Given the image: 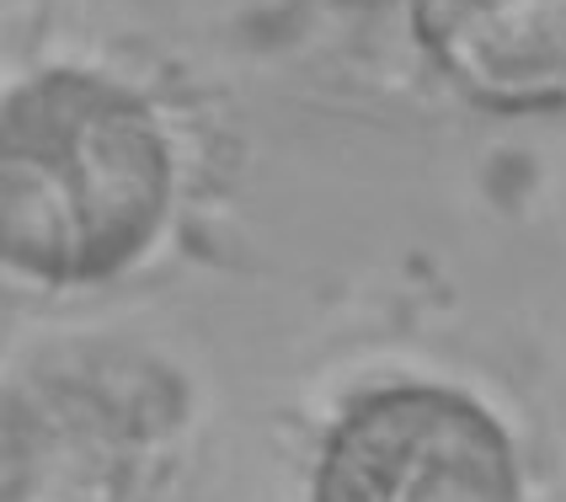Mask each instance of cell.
<instances>
[{"instance_id":"1","label":"cell","mask_w":566,"mask_h":502,"mask_svg":"<svg viewBox=\"0 0 566 502\" xmlns=\"http://www.w3.org/2000/svg\"><path fill=\"white\" fill-rule=\"evenodd\" d=\"M166 160L150 124L102 86L54 81L0 124V247L49 273H92L150 230Z\"/></svg>"},{"instance_id":"2","label":"cell","mask_w":566,"mask_h":502,"mask_svg":"<svg viewBox=\"0 0 566 502\" xmlns=\"http://www.w3.org/2000/svg\"><path fill=\"white\" fill-rule=\"evenodd\" d=\"M315 502H524L503 422L449 385H385L332 428Z\"/></svg>"},{"instance_id":"3","label":"cell","mask_w":566,"mask_h":502,"mask_svg":"<svg viewBox=\"0 0 566 502\" xmlns=\"http://www.w3.org/2000/svg\"><path fill=\"white\" fill-rule=\"evenodd\" d=\"M428 54L492 107L566 102V0H411Z\"/></svg>"}]
</instances>
